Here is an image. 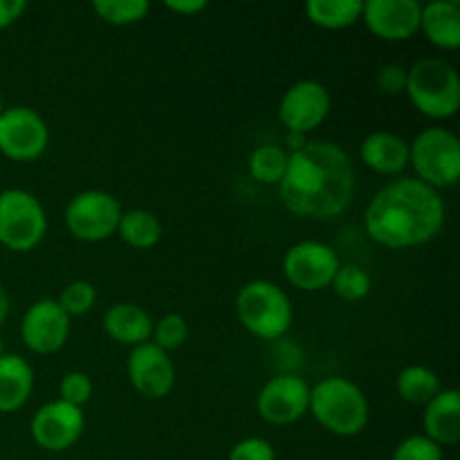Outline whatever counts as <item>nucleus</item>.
<instances>
[{
  "label": "nucleus",
  "instance_id": "obj_13",
  "mask_svg": "<svg viewBox=\"0 0 460 460\" xmlns=\"http://www.w3.org/2000/svg\"><path fill=\"white\" fill-rule=\"evenodd\" d=\"M70 317L57 299H40L25 310L21 322V340L31 353L52 355L67 344Z\"/></svg>",
  "mask_w": 460,
  "mask_h": 460
},
{
  "label": "nucleus",
  "instance_id": "obj_12",
  "mask_svg": "<svg viewBox=\"0 0 460 460\" xmlns=\"http://www.w3.org/2000/svg\"><path fill=\"white\" fill-rule=\"evenodd\" d=\"M310 386L295 373H281L265 382L256 398V411L270 425H292L308 413Z\"/></svg>",
  "mask_w": 460,
  "mask_h": 460
},
{
  "label": "nucleus",
  "instance_id": "obj_4",
  "mask_svg": "<svg viewBox=\"0 0 460 460\" xmlns=\"http://www.w3.org/2000/svg\"><path fill=\"white\" fill-rule=\"evenodd\" d=\"M236 314L247 332L265 341L281 340L295 319L290 296L277 283L265 279H256L241 288L236 295Z\"/></svg>",
  "mask_w": 460,
  "mask_h": 460
},
{
  "label": "nucleus",
  "instance_id": "obj_1",
  "mask_svg": "<svg viewBox=\"0 0 460 460\" xmlns=\"http://www.w3.org/2000/svg\"><path fill=\"white\" fill-rule=\"evenodd\" d=\"M355 193V166L332 142H304L288 157L279 196L301 218L328 220L349 209Z\"/></svg>",
  "mask_w": 460,
  "mask_h": 460
},
{
  "label": "nucleus",
  "instance_id": "obj_24",
  "mask_svg": "<svg viewBox=\"0 0 460 460\" xmlns=\"http://www.w3.org/2000/svg\"><path fill=\"white\" fill-rule=\"evenodd\" d=\"M443 391L440 377L422 364L407 367L398 376V395L409 404H429Z\"/></svg>",
  "mask_w": 460,
  "mask_h": 460
},
{
  "label": "nucleus",
  "instance_id": "obj_23",
  "mask_svg": "<svg viewBox=\"0 0 460 460\" xmlns=\"http://www.w3.org/2000/svg\"><path fill=\"white\" fill-rule=\"evenodd\" d=\"M121 241L135 250H151L162 238V223L153 211L130 209L121 214L119 227H117Z\"/></svg>",
  "mask_w": 460,
  "mask_h": 460
},
{
  "label": "nucleus",
  "instance_id": "obj_20",
  "mask_svg": "<svg viewBox=\"0 0 460 460\" xmlns=\"http://www.w3.org/2000/svg\"><path fill=\"white\" fill-rule=\"evenodd\" d=\"M420 31L436 48L456 49L460 45V4L456 0H434L422 4Z\"/></svg>",
  "mask_w": 460,
  "mask_h": 460
},
{
  "label": "nucleus",
  "instance_id": "obj_3",
  "mask_svg": "<svg viewBox=\"0 0 460 460\" xmlns=\"http://www.w3.org/2000/svg\"><path fill=\"white\" fill-rule=\"evenodd\" d=\"M314 420L335 436H358L368 425V400L355 382L346 377H323L310 389V407Z\"/></svg>",
  "mask_w": 460,
  "mask_h": 460
},
{
  "label": "nucleus",
  "instance_id": "obj_7",
  "mask_svg": "<svg viewBox=\"0 0 460 460\" xmlns=\"http://www.w3.org/2000/svg\"><path fill=\"white\" fill-rule=\"evenodd\" d=\"M48 216L34 193L25 189L0 191V245L12 252H30L43 241Z\"/></svg>",
  "mask_w": 460,
  "mask_h": 460
},
{
  "label": "nucleus",
  "instance_id": "obj_18",
  "mask_svg": "<svg viewBox=\"0 0 460 460\" xmlns=\"http://www.w3.org/2000/svg\"><path fill=\"white\" fill-rule=\"evenodd\" d=\"M153 319L142 305L115 304L103 314V331L112 341L124 346L148 344L153 337Z\"/></svg>",
  "mask_w": 460,
  "mask_h": 460
},
{
  "label": "nucleus",
  "instance_id": "obj_27",
  "mask_svg": "<svg viewBox=\"0 0 460 460\" xmlns=\"http://www.w3.org/2000/svg\"><path fill=\"white\" fill-rule=\"evenodd\" d=\"M337 296L344 301H362L371 292V277L359 265H340L335 279L331 283Z\"/></svg>",
  "mask_w": 460,
  "mask_h": 460
},
{
  "label": "nucleus",
  "instance_id": "obj_35",
  "mask_svg": "<svg viewBox=\"0 0 460 460\" xmlns=\"http://www.w3.org/2000/svg\"><path fill=\"white\" fill-rule=\"evenodd\" d=\"M164 7L169 12L180 13V16H196V13L205 12L207 3L205 0H169V3H164Z\"/></svg>",
  "mask_w": 460,
  "mask_h": 460
},
{
  "label": "nucleus",
  "instance_id": "obj_9",
  "mask_svg": "<svg viewBox=\"0 0 460 460\" xmlns=\"http://www.w3.org/2000/svg\"><path fill=\"white\" fill-rule=\"evenodd\" d=\"M48 121L27 106H12L0 112V153L12 162H34L48 151Z\"/></svg>",
  "mask_w": 460,
  "mask_h": 460
},
{
  "label": "nucleus",
  "instance_id": "obj_5",
  "mask_svg": "<svg viewBox=\"0 0 460 460\" xmlns=\"http://www.w3.org/2000/svg\"><path fill=\"white\" fill-rule=\"evenodd\" d=\"M407 97L429 119H449L460 108V76L445 58H422L407 70Z\"/></svg>",
  "mask_w": 460,
  "mask_h": 460
},
{
  "label": "nucleus",
  "instance_id": "obj_21",
  "mask_svg": "<svg viewBox=\"0 0 460 460\" xmlns=\"http://www.w3.org/2000/svg\"><path fill=\"white\" fill-rule=\"evenodd\" d=\"M34 391V368L21 355L0 358V413H13L25 407Z\"/></svg>",
  "mask_w": 460,
  "mask_h": 460
},
{
  "label": "nucleus",
  "instance_id": "obj_22",
  "mask_svg": "<svg viewBox=\"0 0 460 460\" xmlns=\"http://www.w3.org/2000/svg\"><path fill=\"white\" fill-rule=\"evenodd\" d=\"M362 0H310L305 16L323 30H346L362 21Z\"/></svg>",
  "mask_w": 460,
  "mask_h": 460
},
{
  "label": "nucleus",
  "instance_id": "obj_19",
  "mask_svg": "<svg viewBox=\"0 0 460 460\" xmlns=\"http://www.w3.org/2000/svg\"><path fill=\"white\" fill-rule=\"evenodd\" d=\"M425 436L438 447L456 445L460 440V394L456 389H443L429 404H425Z\"/></svg>",
  "mask_w": 460,
  "mask_h": 460
},
{
  "label": "nucleus",
  "instance_id": "obj_29",
  "mask_svg": "<svg viewBox=\"0 0 460 460\" xmlns=\"http://www.w3.org/2000/svg\"><path fill=\"white\" fill-rule=\"evenodd\" d=\"M58 305L67 317H79V314L90 313L97 304V288L90 281H72L63 288L58 296Z\"/></svg>",
  "mask_w": 460,
  "mask_h": 460
},
{
  "label": "nucleus",
  "instance_id": "obj_30",
  "mask_svg": "<svg viewBox=\"0 0 460 460\" xmlns=\"http://www.w3.org/2000/svg\"><path fill=\"white\" fill-rule=\"evenodd\" d=\"M58 395H61L58 400H63V402L84 409V404H88L90 398H93V382L81 371L66 373L58 382Z\"/></svg>",
  "mask_w": 460,
  "mask_h": 460
},
{
  "label": "nucleus",
  "instance_id": "obj_10",
  "mask_svg": "<svg viewBox=\"0 0 460 460\" xmlns=\"http://www.w3.org/2000/svg\"><path fill=\"white\" fill-rule=\"evenodd\" d=\"M340 265V256L331 245L319 241H301L286 252L283 274L299 290L317 292L331 286Z\"/></svg>",
  "mask_w": 460,
  "mask_h": 460
},
{
  "label": "nucleus",
  "instance_id": "obj_11",
  "mask_svg": "<svg viewBox=\"0 0 460 460\" xmlns=\"http://www.w3.org/2000/svg\"><path fill=\"white\" fill-rule=\"evenodd\" d=\"M331 112V93L323 84L304 79L292 84L279 103V119L290 135H305L323 124Z\"/></svg>",
  "mask_w": 460,
  "mask_h": 460
},
{
  "label": "nucleus",
  "instance_id": "obj_38",
  "mask_svg": "<svg viewBox=\"0 0 460 460\" xmlns=\"http://www.w3.org/2000/svg\"><path fill=\"white\" fill-rule=\"evenodd\" d=\"M3 355H4V353H3V341H0V358H3Z\"/></svg>",
  "mask_w": 460,
  "mask_h": 460
},
{
  "label": "nucleus",
  "instance_id": "obj_14",
  "mask_svg": "<svg viewBox=\"0 0 460 460\" xmlns=\"http://www.w3.org/2000/svg\"><path fill=\"white\" fill-rule=\"evenodd\" d=\"M85 429L84 409H76L63 400H52L34 413L30 431L34 443L48 452H66Z\"/></svg>",
  "mask_w": 460,
  "mask_h": 460
},
{
  "label": "nucleus",
  "instance_id": "obj_2",
  "mask_svg": "<svg viewBox=\"0 0 460 460\" xmlns=\"http://www.w3.org/2000/svg\"><path fill=\"white\" fill-rule=\"evenodd\" d=\"M445 202L436 189L418 178H400L373 196L364 214L371 241L389 250H409L438 236Z\"/></svg>",
  "mask_w": 460,
  "mask_h": 460
},
{
  "label": "nucleus",
  "instance_id": "obj_31",
  "mask_svg": "<svg viewBox=\"0 0 460 460\" xmlns=\"http://www.w3.org/2000/svg\"><path fill=\"white\" fill-rule=\"evenodd\" d=\"M391 460H443V447H438L425 434H416L404 438L395 447Z\"/></svg>",
  "mask_w": 460,
  "mask_h": 460
},
{
  "label": "nucleus",
  "instance_id": "obj_15",
  "mask_svg": "<svg viewBox=\"0 0 460 460\" xmlns=\"http://www.w3.org/2000/svg\"><path fill=\"white\" fill-rule=\"evenodd\" d=\"M420 12L418 0H368L364 3L362 21L377 39L400 43L420 31Z\"/></svg>",
  "mask_w": 460,
  "mask_h": 460
},
{
  "label": "nucleus",
  "instance_id": "obj_16",
  "mask_svg": "<svg viewBox=\"0 0 460 460\" xmlns=\"http://www.w3.org/2000/svg\"><path fill=\"white\" fill-rule=\"evenodd\" d=\"M128 380L130 386L144 398H166L175 386L173 359L153 341L135 346L128 355Z\"/></svg>",
  "mask_w": 460,
  "mask_h": 460
},
{
  "label": "nucleus",
  "instance_id": "obj_37",
  "mask_svg": "<svg viewBox=\"0 0 460 460\" xmlns=\"http://www.w3.org/2000/svg\"><path fill=\"white\" fill-rule=\"evenodd\" d=\"M4 111V103H3V93H0V112Z\"/></svg>",
  "mask_w": 460,
  "mask_h": 460
},
{
  "label": "nucleus",
  "instance_id": "obj_26",
  "mask_svg": "<svg viewBox=\"0 0 460 460\" xmlns=\"http://www.w3.org/2000/svg\"><path fill=\"white\" fill-rule=\"evenodd\" d=\"M93 12L108 25L126 27L144 21L151 12V4L146 0H94Z\"/></svg>",
  "mask_w": 460,
  "mask_h": 460
},
{
  "label": "nucleus",
  "instance_id": "obj_28",
  "mask_svg": "<svg viewBox=\"0 0 460 460\" xmlns=\"http://www.w3.org/2000/svg\"><path fill=\"white\" fill-rule=\"evenodd\" d=\"M153 344L162 349L164 353L178 350L189 340V323L182 314L169 313L153 323Z\"/></svg>",
  "mask_w": 460,
  "mask_h": 460
},
{
  "label": "nucleus",
  "instance_id": "obj_32",
  "mask_svg": "<svg viewBox=\"0 0 460 460\" xmlns=\"http://www.w3.org/2000/svg\"><path fill=\"white\" fill-rule=\"evenodd\" d=\"M227 460H277V454H274V447L268 440L259 438V436H250V438L234 445Z\"/></svg>",
  "mask_w": 460,
  "mask_h": 460
},
{
  "label": "nucleus",
  "instance_id": "obj_34",
  "mask_svg": "<svg viewBox=\"0 0 460 460\" xmlns=\"http://www.w3.org/2000/svg\"><path fill=\"white\" fill-rule=\"evenodd\" d=\"M27 4L22 0H0V30L9 27L22 16Z\"/></svg>",
  "mask_w": 460,
  "mask_h": 460
},
{
  "label": "nucleus",
  "instance_id": "obj_36",
  "mask_svg": "<svg viewBox=\"0 0 460 460\" xmlns=\"http://www.w3.org/2000/svg\"><path fill=\"white\" fill-rule=\"evenodd\" d=\"M7 314H9V295H7V290L0 286V326L4 323Z\"/></svg>",
  "mask_w": 460,
  "mask_h": 460
},
{
  "label": "nucleus",
  "instance_id": "obj_17",
  "mask_svg": "<svg viewBox=\"0 0 460 460\" xmlns=\"http://www.w3.org/2000/svg\"><path fill=\"white\" fill-rule=\"evenodd\" d=\"M359 157L376 173L398 175L409 166V144L389 130H376L364 137Z\"/></svg>",
  "mask_w": 460,
  "mask_h": 460
},
{
  "label": "nucleus",
  "instance_id": "obj_33",
  "mask_svg": "<svg viewBox=\"0 0 460 460\" xmlns=\"http://www.w3.org/2000/svg\"><path fill=\"white\" fill-rule=\"evenodd\" d=\"M376 85L385 94H402L407 90V67L398 66V63H386L377 70L376 75Z\"/></svg>",
  "mask_w": 460,
  "mask_h": 460
},
{
  "label": "nucleus",
  "instance_id": "obj_6",
  "mask_svg": "<svg viewBox=\"0 0 460 460\" xmlns=\"http://www.w3.org/2000/svg\"><path fill=\"white\" fill-rule=\"evenodd\" d=\"M409 164L431 189L454 187L460 178V142L447 128H425L409 144Z\"/></svg>",
  "mask_w": 460,
  "mask_h": 460
},
{
  "label": "nucleus",
  "instance_id": "obj_8",
  "mask_svg": "<svg viewBox=\"0 0 460 460\" xmlns=\"http://www.w3.org/2000/svg\"><path fill=\"white\" fill-rule=\"evenodd\" d=\"M121 205L112 193L102 189L81 191L67 202L66 227L76 241L99 243L115 236L121 220Z\"/></svg>",
  "mask_w": 460,
  "mask_h": 460
},
{
  "label": "nucleus",
  "instance_id": "obj_25",
  "mask_svg": "<svg viewBox=\"0 0 460 460\" xmlns=\"http://www.w3.org/2000/svg\"><path fill=\"white\" fill-rule=\"evenodd\" d=\"M288 157H290V153L283 151L281 146L263 144V146L252 151L250 162H247L250 175L261 184H279L286 175Z\"/></svg>",
  "mask_w": 460,
  "mask_h": 460
}]
</instances>
